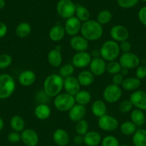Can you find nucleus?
Masks as SVG:
<instances>
[{
	"label": "nucleus",
	"mask_w": 146,
	"mask_h": 146,
	"mask_svg": "<svg viewBox=\"0 0 146 146\" xmlns=\"http://www.w3.org/2000/svg\"><path fill=\"white\" fill-rule=\"evenodd\" d=\"M81 86L87 87L92 85L94 82V76L90 71V70H83L77 77Z\"/></svg>",
	"instance_id": "bb28decb"
},
{
	"label": "nucleus",
	"mask_w": 146,
	"mask_h": 146,
	"mask_svg": "<svg viewBox=\"0 0 146 146\" xmlns=\"http://www.w3.org/2000/svg\"><path fill=\"white\" fill-rule=\"evenodd\" d=\"M7 31H8V29H7V25L4 23L0 21V38L5 36L7 34Z\"/></svg>",
	"instance_id": "8fccbe9b"
},
{
	"label": "nucleus",
	"mask_w": 146,
	"mask_h": 146,
	"mask_svg": "<svg viewBox=\"0 0 146 146\" xmlns=\"http://www.w3.org/2000/svg\"><path fill=\"white\" fill-rule=\"evenodd\" d=\"M128 72H129V70L127 69V68H122L121 71H120V74H121L122 76H126L128 74Z\"/></svg>",
	"instance_id": "864d4df0"
},
{
	"label": "nucleus",
	"mask_w": 146,
	"mask_h": 146,
	"mask_svg": "<svg viewBox=\"0 0 146 146\" xmlns=\"http://www.w3.org/2000/svg\"><path fill=\"white\" fill-rule=\"evenodd\" d=\"M91 111L93 115L97 118L103 116L107 114V105L102 100H96L92 104Z\"/></svg>",
	"instance_id": "5701e85b"
},
{
	"label": "nucleus",
	"mask_w": 146,
	"mask_h": 146,
	"mask_svg": "<svg viewBox=\"0 0 146 146\" xmlns=\"http://www.w3.org/2000/svg\"><path fill=\"white\" fill-rule=\"evenodd\" d=\"M82 24V23L76 17H72L67 19L64 26L66 34H68L70 36L78 35L81 30Z\"/></svg>",
	"instance_id": "ddd939ff"
},
{
	"label": "nucleus",
	"mask_w": 146,
	"mask_h": 146,
	"mask_svg": "<svg viewBox=\"0 0 146 146\" xmlns=\"http://www.w3.org/2000/svg\"><path fill=\"white\" fill-rule=\"evenodd\" d=\"M49 98H50V97H49L46 94V93L44 92V90L38 91L35 96L36 101L39 103V104H47V102L48 101Z\"/></svg>",
	"instance_id": "c03bdc74"
},
{
	"label": "nucleus",
	"mask_w": 146,
	"mask_h": 146,
	"mask_svg": "<svg viewBox=\"0 0 146 146\" xmlns=\"http://www.w3.org/2000/svg\"><path fill=\"white\" fill-rule=\"evenodd\" d=\"M133 106L130 100H125L119 104L118 110L122 113H127L133 111Z\"/></svg>",
	"instance_id": "a19ab883"
},
{
	"label": "nucleus",
	"mask_w": 146,
	"mask_h": 146,
	"mask_svg": "<svg viewBox=\"0 0 146 146\" xmlns=\"http://www.w3.org/2000/svg\"><path fill=\"white\" fill-rule=\"evenodd\" d=\"M10 127L13 131L21 133L25 129V121L20 115H14L10 120Z\"/></svg>",
	"instance_id": "c85d7f7f"
},
{
	"label": "nucleus",
	"mask_w": 146,
	"mask_h": 146,
	"mask_svg": "<svg viewBox=\"0 0 146 146\" xmlns=\"http://www.w3.org/2000/svg\"><path fill=\"white\" fill-rule=\"evenodd\" d=\"M47 61L51 66L60 68L62 62V54L61 51H59L55 48L50 50L47 54Z\"/></svg>",
	"instance_id": "412c9836"
},
{
	"label": "nucleus",
	"mask_w": 146,
	"mask_h": 146,
	"mask_svg": "<svg viewBox=\"0 0 146 146\" xmlns=\"http://www.w3.org/2000/svg\"><path fill=\"white\" fill-rule=\"evenodd\" d=\"M119 63L122 68L127 69H133L140 66V59L138 56L133 52L123 53L119 58Z\"/></svg>",
	"instance_id": "6e6552de"
},
{
	"label": "nucleus",
	"mask_w": 146,
	"mask_h": 146,
	"mask_svg": "<svg viewBox=\"0 0 146 146\" xmlns=\"http://www.w3.org/2000/svg\"><path fill=\"white\" fill-rule=\"evenodd\" d=\"M112 19H113V14L111 11L109 10H102L98 13L96 21L102 26L110 23Z\"/></svg>",
	"instance_id": "f704fd0d"
},
{
	"label": "nucleus",
	"mask_w": 146,
	"mask_h": 146,
	"mask_svg": "<svg viewBox=\"0 0 146 146\" xmlns=\"http://www.w3.org/2000/svg\"><path fill=\"white\" fill-rule=\"evenodd\" d=\"M21 141L26 146H37L39 143V135L34 130L25 128L21 133Z\"/></svg>",
	"instance_id": "4468645a"
},
{
	"label": "nucleus",
	"mask_w": 146,
	"mask_h": 146,
	"mask_svg": "<svg viewBox=\"0 0 146 146\" xmlns=\"http://www.w3.org/2000/svg\"><path fill=\"white\" fill-rule=\"evenodd\" d=\"M31 32V27L28 22H21L15 29V34L19 38H26Z\"/></svg>",
	"instance_id": "7c9ffc66"
},
{
	"label": "nucleus",
	"mask_w": 146,
	"mask_h": 146,
	"mask_svg": "<svg viewBox=\"0 0 146 146\" xmlns=\"http://www.w3.org/2000/svg\"><path fill=\"white\" fill-rule=\"evenodd\" d=\"M74 71V67L72 64H65L62 65L59 68V75L63 78H68L73 75Z\"/></svg>",
	"instance_id": "c9c22d12"
},
{
	"label": "nucleus",
	"mask_w": 146,
	"mask_h": 146,
	"mask_svg": "<svg viewBox=\"0 0 146 146\" xmlns=\"http://www.w3.org/2000/svg\"><path fill=\"white\" fill-rule=\"evenodd\" d=\"M120 146H130V145H127V144H123V145H120Z\"/></svg>",
	"instance_id": "4d7b16f0"
},
{
	"label": "nucleus",
	"mask_w": 146,
	"mask_h": 146,
	"mask_svg": "<svg viewBox=\"0 0 146 146\" xmlns=\"http://www.w3.org/2000/svg\"><path fill=\"white\" fill-rule=\"evenodd\" d=\"M137 17L140 22L146 27V6L140 8L137 14Z\"/></svg>",
	"instance_id": "49530a36"
},
{
	"label": "nucleus",
	"mask_w": 146,
	"mask_h": 146,
	"mask_svg": "<svg viewBox=\"0 0 146 146\" xmlns=\"http://www.w3.org/2000/svg\"><path fill=\"white\" fill-rule=\"evenodd\" d=\"M70 45L76 52L87 51L89 48V41L82 35H76L71 37Z\"/></svg>",
	"instance_id": "dca6fc26"
},
{
	"label": "nucleus",
	"mask_w": 146,
	"mask_h": 146,
	"mask_svg": "<svg viewBox=\"0 0 146 146\" xmlns=\"http://www.w3.org/2000/svg\"><path fill=\"white\" fill-rule=\"evenodd\" d=\"M145 38H146V34H145Z\"/></svg>",
	"instance_id": "bf43d9fd"
},
{
	"label": "nucleus",
	"mask_w": 146,
	"mask_h": 146,
	"mask_svg": "<svg viewBox=\"0 0 146 146\" xmlns=\"http://www.w3.org/2000/svg\"><path fill=\"white\" fill-rule=\"evenodd\" d=\"M121 69L122 66L120 63H119V61H109L106 64V71L112 76L115 75V74H120Z\"/></svg>",
	"instance_id": "e433bc0d"
},
{
	"label": "nucleus",
	"mask_w": 146,
	"mask_h": 146,
	"mask_svg": "<svg viewBox=\"0 0 146 146\" xmlns=\"http://www.w3.org/2000/svg\"><path fill=\"white\" fill-rule=\"evenodd\" d=\"M4 121H3L2 118L0 117V131H2V129L4 128Z\"/></svg>",
	"instance_id": "5fc2aeb1"
},
{
	"label": "nucleus",
	"mask_w": 146,
	"mask_h": 146,
	"mask_svg": "<svg viewBox=\"0 0 146 146\" xmlns=\"http://www.w3.org/2000/svg\"><path fill=\"white\" fill-rule=\"evenodd\" d=\"M139 0H117L119 7L123 9H130L136 6Z\"/></svg>",
	"instance_id": "79ce46f5"
},
{
	"label": "nucleus",
	"mask_w": 146,
	"mask_h": 146,
	"mask_svg": "<svg viewBox=\"0 0 146 146\" xmlns=\"http://www.w3.org/2000/svg\"><path fill=\"white\" fill-rule=\"evenodd\" d=\"M63 88L64 78L59 74H50L44 79L43 90L50 98H54L61 94Z\"/></svg>",
	"instance_id": "f257e3e1"
},
{
	"label": "nucleus",
	"mask_w": 146,
	"mask_h": 146,
	"mask_svg": "<svg viewBox=\"0 0 146 146\" xmlns=\"http://www.w3.org/2000/svg\"><path fill=\"white\" fill-rule=\"evenodd\" d=\"M80 86L77 77L73 76L64 78V89L65 93L74 96L80 91Z\"/></svg>",
	"instance_id": "f3484780"
},
{
	"label": "nucleus",
	"mask_w": 146,
	"mask_h": 146,
	"mask_svg": "<svg viewBox=\"0 0 146 146\" xmlns=\"http://www.w3.org/2000/svg\"><path fill=\"white\" fill-rule=\"evenodd\" d=\"M34 115L37 119L40 121H44L48 119L51 115V108L47 104H38L34 108Z\"/></svg>",
	"instance_id": "b1692460"
},
{
	"label": "nucleus",
	"mask_w": 146,
	"mask_h": 146,
	"mask_svg": "<svg viewBox=\"0 0 146 146\" xmlns=\"http://www.w3.org/2000/svg\"><path fill=\"white\" fill-rule=\"evenodd\" d=\"M110 35L112 40L117 43L127 41L130 36V31L126 27L123 25H115L110 29Z\"/></svg>",
	"instance_id": "9d476101"
},
{
	"label": "nucleus",
	"mask_w": 146,
	"mask_h": 146,
	"mask_svg": "<svg viewBox=\"0 0 146 146\" xmlns=\"http://www.w3.org/2000/svg\"><path fill=\"white\" fill-rule=\"evenodd\" d=\"M107 62L101 57L92 58L89 65L90 71L94 76H100L106 71Z\"/></svg>",
	"instance_id": "2eb2a0df"
},
{
	"label": "nucleus",
	"mask_w": 146,
	"mask_h": 146,
	"mask_svg": "<svg viewBox=\"0 0 146 146\" xmlns=\"http://www.w3.org/2000/svg\"><path fill=\"white\" fill-rule=\"evenodd\" d=\"M56 9L60 17L67 19L75 14L76 5L72 0H60L57 4Z\"/></svg>",
	"instance_id": "423d86ee"
},
{
	"label": "nucleus",
	"mask_w": 146,
	"mask_h": 146,
	"mask_svg": "<svg viewBox=\"0 0 146 146\" xmlns=\"http://www.w3.org/2000/svg\"><path fill=\"white\" fill-rule=\"evenodd\" d=\"M119 46H120V51H123V53H127L131 51V43L127 41H127H123V42H120V44H119Z\"/></svg>",
	"instance_id": "de8ad7c7"
},
{
	"label": "nucleus",
	"mask_w": 146,
	"mask_h": 146,
	"mask_svg": "<svg viewBox=\"0 0 146 146\" xmlns=\"http://www.w3.org/2000/svg\"><path fill=\"white\" fill-rule=\"evenodd\" d=\"M86 113L87 111L84 106L75 104L74 106L68 111V116L70 121L77 123L84 119L86 115Z\"/></svg>",
	"instance_id": "a211bd4d"
},
{
	"label": "nucleus",
	"mask_w": 146,
	"mask_h": 146,
	"mask_svg": "<svg viewBox=\"0 0 146 146\" xmlns=\"http://www.w3.org/2000/svg\"><path fill=\"white\" fill-rule=\"evenodd\" d=\"M73 141H74V143L76 145H81V144L84 143V137H83L82 135L77 134V135L74 137Z\"/></svg>",
	"instance_id": "3c124183"
},
{
	"label": "nucleus",
	"mask_w": 146,
	"mask_h": 146,
	"mask_svg": "<svg viewBox=\"0 0 146 146\" xmlns=\"http://www.w3.org/2000/svg\"><path fill=\"white\" fill-rule=\"evenodd\" d=\"M130 121L137 127H141L145 123V115L144 111L135 108L130 113Z\"/></svg>",
	"instance_id": "cd10ccee"
},
{
	"label": "nucleus",
	"mask_w": 146,
	"mask_h": 146,
	"mask_svg": "<svg viewBox=\"0 0 146 146\" xmlns=\"http://www.w3.org/2000/svg\"><path fill=\"white\" fill-rule=\"evenodd\" d=\"M74 101L77 104L84 106H85L87 104L90 102L92 99V95L89 91L85 90H80L77 94L74 96Z\"/></svg>",
	"instance_id": "2f4dec72"
},
{
	"label": "nucleus",
	"mask_w": 146,
	"mask_h": 146,
	"mask_svg": "<svg viewBox=\"0 0 146 146\" xmlns=\"http://www.w3.org/2000/svg\"><path fill=\"white\" fill-rule=\"evenodd\" d=\"M90 55H91L92 58H98V57H100V50H98V49L92 50V52H91Z\"/></svg>",
	"instance_id": "603ef678"
},
{
	"label": "nucleus",
	"mask_w": 146,
	"mask_h": 146,
	"mask_svg": "<svg viewBox=\"0 0 146 146\" xmlns=\"http://www.w3.org/2000/svg\"><path fill=\"white\" fill-rule=\"evenodd\" d=\"M12 57L8 54H0V69H6L12 64Z\"/></svg>",
	"instance_id": "58836bf2"
},
{
	"label": "nucleus",
	"mask_w": 146,
	"mask_h": 146,
	"mask_svg": "<svg viewBox=\"0 0 146 146\" xmlns=\"http://www.w3.org/2000/svg\"><path fill=\"white\" fill-rule=\"evenodd\" d=\"M52 138L55 144L59 146H66L70 143V135L67 131L62 128H58L53 133Z\"/></svg>",
	"instance_id": "aec40b11"
},
{
	"label": "nucleus",
	"mask_w": 146,
	"mask_h": 146,
	"mask_svg": "<svg viewBox=\"0 0 146 146\" xmlns=\"http://www.w3.org/2000/svg\"><path fill=\"white\" fill-rule=\"evenodd\" d=\"M89 123L86 120L82 119L81 121L77 122L75 125V131L77 134L84 136L89 131Z\"/></svg>",
	"instance_id": "4c0bfd02"
},
{
	"label": "nucleus",
	"mask_w": 146,
	"mask_h": 146,
	"mask_svg": "<svg viewBox=\"0 0 146 146\" xmlns=\"http://www.w3.org/2000/svg\"><path fill=\"white\" fill-rule=\"evenodd\" d=\"M5 1L4 0H0V9H2L5 7Z\"/></svg>",
	"instance_id": "6e6d98bb"
},
{
	"label": "nucleus",
	"mask_w": 146,
	"mask_h": 146,
	"mask_svg": "<svg viewBox=\"0 0 146 146\" xmlns=\"http://www.w3.org/2000/svg\"><path fill=\"white\" fill-rule=\"evenodd\" d=\"M75 15L76 17L82 23L90 20V11L86 7L82 5H76Z\"/></svg>",
	"instance_id": "72a5a7b5"
},
{
	"label": "nucleus",
	"mask_w": 146,
	"mask_h": 146,
	"mask_svg": "<svg viewBox=\"0 0 146 146\" xmlns=\"http://www.w3.org/2000/svg\"><path fill=\"white\" fill-rule=\"evenodd\" d=\"M123 95L121 88L111 84L105 87L102 93L103 99L107 104H115L119 101Z\"/></svg>",
	"instance_id": "0eeeda50"
},
{
	"label": "nucleus",
	"mask_w": 146,
	"mask_h": 146,
	"mask_svg": "<svg viewBox=\"0 0 146 146\" xmlns=\"http://www.w3.org/2000/svg\"><path fill=\"white\" fill-rule=\"evenodd\" d=\"M66 32L64 26L61 24H56L50 29L49 31V37L54 42L62 41L65 36Z\"/></svg>",
	"instance_id": "4be33fe9"
},
{
	"label": "nucleus",
	"mask_w": 146,
	"mask_h": 146,
	"mask_svg": "<svg viewBox=\"0 0 146 146\" xmlns=\"http://www.w3.org/2000/svg\"><path fill=\"white\" fill-rule=\"evenodd\" d=\"M124 79V76H122L120 74H115L112 76V84L120 86L122 85Z\"/></svg>",
	"instance_id": "09e8293b"
},
{
	"label": "nucleus",
	"mask_w": 146,
	"mask_h": 146,
	"mask_svg": "<svg viewBox=\"0 0 146 146\" xmlns=\"http://www.w3.org/2000/svg\"><path fill=\"white\" fill-rule=\"evenodd\" d=\"M7 140L12 143H18L21 141V133L15 131H11L7 135Z\"/></svg>",
	"instance_id": "37998d69"
},
{
	"label": "nucleus",
	"mask_w": 146,
	"mask_h": 146,
	"mask_svg": "<svg viewBox=\"0 0 146 146\" xmlns=\"http://www.w3.org/2000/svg\"><path fill=\"white\" fill-rule=\"evenodd\" d=\"M134 146H146V129L139 128L133 135Z\"/></svg>",
	"instance_id": "c756f323"
},
{
	"label": "nucleus",
	"mask_w": 146,
	"mask_h": 146,
	"mask_svg": "<svg viewBox=\"0 0 146 146\" xmlns=\"http://www.w3.org/2000/svg\"><path fill=\"white\" fill-rule=\"evenodd\" d=\"M133 107L141 111H146V92L143 90L133 91L130 96Z\"/></svg>",
	"instance_id": "f8f14e48"
},
{
	"label": "nucleus",
	"mask_w": 146,
	"mask_h": 146,
	"mask_svg": "<svg viewBox=\"0 0 146 146\" xmlns=\"http://www.w3.org/2000/svg\"><path fill=\"white\" fill-rule=\"evenodd\" d=\"M136 78L140 79V81L146 78V66L140 65L136 68L135 71Z\"/></svg>",
	"instance_id": "a18cd8bd"
},
{
	"label": "nucleus",
	"mask_w": 146,
	"mask_h": 146,
	"mask_svg": "<svg viewBox=\"0 0 146 146\" xmlns=\"http://www.w3.org/2000/svg\"><path fill=\"white\" fill-rule=\"evenodd\" d=\"M81 35L88 41H95L103 35V27L96 20L90 19L82 24Z\"/></svg>",
	"instance_id": "f03ea898"
},
{
	"label": "nucleus",
	"mask_w": 146,
	"mask_h": 146,
	"mask_svg": "<svg viewBox=\"0 0 146 146\" xmlns=\"http://www.w3.org/2000/svg\"><path fill=\"white\" fill-rule=\"evenodd\" d=\"M102 146H120V142L116 137L113 135H107L102 139Z\"/></svg>",
	"instance_id": "ea45409f"
},
{
	"label": "nucleus",
	"mask_w": 146,
	"mask_h": 146,
	"mask_svg": "<svg viewBox=\"0 0 146 146\" xmlns=\"http://www.w3.org/2000/svg\"><path fill=\"white\" fill-rule=\"evenodd\" d=\"M16 89V82L11 75L7 74H0V99L9 98Z\"/></svg>",
	"instance_id": "20e7f679"
},
{
	"label": "nucleus",
	"mask_w": 146,
	"mask_h": 146,
	"mask_svg": "<svg viewBox=\"0 0 146 146\" xmlns=\"http://www.w3.org/2000/svg\"><path fill=\"white\" fill-rule=\"evenodd\" d=\"M35 73L31 70H24L20 73L18 77V81L20 85L24 87L31 86L36 81Z\"/></svg>",
	"instance_id": "6ab92c4d"
},
{
	"label": "nucleus",
	"mask_w": 146,
	"mask_h": 146,
	"mask_svg": "<svg viewBox=\"0 0 146 146\" xmlns=\"http://www.w3.org/2000/svg\"><path fill=\"white\" fill-rule=\"evenodd\" d=\"M92 59L91 55L87 51L76 52L72 59V64L75 68H83L89 66Z\"/></svg>",
	"instance_id": "9b49d317"
},
{
	"label": "nucleus",
	"mask_w": 146,
	"mask_h": 146,
	"mask_svg": "<svg viewBox=\"0 0 146 146\" xmlns=\"http://www.w3.org/2000/svg\"><path fill=\"white\" fill-rule=\"evenodd\" d=\"M100 57L105 61H115L120 56V49L118 43L113 40L104 41L100 48Z\"/></svg>",
	"instance_id": "7ed1b4c3"
},
{
	"label": "nucleus",
	"mask_w": 146,
	"mask_h": 146,
	"mask_svg": "<svg viewBox=\"0 0 146 146\" xmlns=\"http://www.w3.org/2000/svg\"><path fill=\"white\" fill-rule=\"evenodd\" d=\"M74 98L67 93H61L54 97V106L57 110L61 112L69 111L75 104Z\"/></svg>",
	"instance_id": "39448f33"
},
{
	"label": "nucleus",
	"mask_w": 146,
	"mask_h": 146,
	"mask_svg": "<svg viewBox=\"0 0 146 146\" xmlns=\"http://www.w3.org/2000/svg\"><path fill=\"white\" fill-rule=\"evenodd\" d=\"M137 127L132 121H127L123 122L120 125V130L123 135L130 136V135H133L135 133V131L137 130Z\"/></svg>",
	"instance_id": "473e14b6"
},
{
	"label": "nucleus",
	"mask_w": 146,
	"mask_h": 146,
	"mask_svg": "<svg viewBox=\"0 0 146 146\" xmlns=\"http://www.w3.org/2000/svg\"><path fill=\"white\" fill-rule=\"evenodd\" d=\"M141 86V81L136 77H128L125 78L121 86L126 91H135Z\"/></svg>",
	"instance_id": "a878e982"
},
{
	"label": "nucleus",
	"mask_w": 146,
	"mask_h": 146,
	"mask_svg": "<svg viewBox=\"0 0 146 146\" xmlns=\"http://www.w3.org/2000/svg\"><path fill=\"white\" fill-rule=\"evenodd\" d=\"M83 137L84 143L87 146H97L102 141L101 135L95 131H89Z\"/></svg>",
	"instance_id": "393cba45"
},
{
	"label": "nucleus",
	"mask_w": 146,
	"mask_h": 146,
	"mask_svg": "<svg viewBox=\"0 0 146 146\" xmlns=\"http://www.w3.org/2000/svg\"><path fill=\"white\" fill-rule=\"evenodd\" d=\"M97 124L100 129L107 132H113L119 127V122L116 118L107 114L99 118Z\"/></svg>",
	"instance_id": "1a4fd4ad"
},
{
	"label": "nucleus",
	"mask_w": 146,
	"mask_h": 146,
	"mask_svg": "<svg viewBox=\"0 0 146 146\" xmlns=\"http://www.w3.org/2000/svg\"><path fill=\"white\" fill-rule=\"evenodd\" d=\"M141 1H146V0H141Z\"/></svg>",
	"instance_id": "13d9d810"
}]
</instances>
